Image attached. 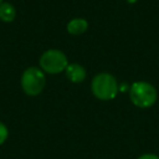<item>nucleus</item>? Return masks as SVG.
Segmentation results:
<instances>
[{
    "instance_id": "39448f33",
    "label": "nucleus",
    "mask_w": 159,
    "mask_h": 159,
    "mask_svg": "<svg viewBox=\"0 0 159 159\" xmlns=\"http://www.w3.org/2000/svg\"><path fill=\"white\" fill-rule=\"evenodd\" d=\"M65 71L67 78L73 83H80L86 78V70L78 63H70Z\"/></svg>"
},
{
    "instance_id": "f03ea898",
    "label": "nucleus",
    "mask_w": 159,
    "mask_h": 159,
    "mask_svg": "<svg viewBox=\"0 0 159 159\" xmlns=\"http://www.w3.org/2000/svg\"><path fill=\"white\" fill-rule=\"evenodd\" d=\"M129 98L134 106L139 108H148L157 101V89L148 82H134L129 88Z\"/></svg>"
},
{
    "instance_id": "7ed1b4c3",
    "label": "nucleus",
    "mask_w": 159,
    "mask_h": 159,
    "mask_svg": "<svg viewBox=\"0 0 159 159\" xmlns=\"http://www.w3.org/2000/svg\"><path fill=\"white\" fill-rule=\"evenodd\" d=\"M21 88L27 96H37L42 92L46 84L43 71L39 67H29L22 72Z\"/></svg>"
},
{
    "instance_id": "9d476101",
    "label": "nucleus",
    "mask_w": 159,
    "mask_h": 159,
    "mask_svg": "<svg viewBox=\"0 0 159 159\" xmlns=\"http://www.w3.org/2000/svg\"><path fill=\"white\" fill-rule=\"evenodd\" d=\"M127 1H128V2H129V4H134V2H135V1H137V0H127Z\"/></svg>"
},
{
    "instance_id": "6e6552de",
    "label": "nucleus",
    "mask_w": 159,
    "mask_h": 159,
    "mask_svg": "<svg viewBox=\"0 0 159 159\" xmlns=\"http://www.w3.org/2000/svg\"><path fill=\"white\" fill-rule=\"evenodd\" d=\"M7 137H9V129H7V127L2 122H0V145L6 142Z\"/></svg>"
},
{
    "instance_id": "423d86ee",
    "label": "nucleus",
    "mask_w": 159,
    "mask_h": 159,
    "mask_svg": "<svg viewBox=\"0 0 159 159\" xmlns=\"http://www.w3.org/2000/svg\"><path fill=\"white\" fill-rule=\"evenodd\" d=\"M16 17V9L12 4L2 1L0 4V20L4 22H11Z\"/></svg>"
},
{
    "instance_id": "0eeeda50",
    "label": "nucleus",
    "mask_w": 159,
    "mask_h": 159,
    "mask_svg": "<svg viewBox=\"0 0 159 159\" xmlns=\"http://www.w3.org/2000/svg\"><path fill=\"white\" fill-rule=\"evenodd\" d=\"M88 27V22L84 19H73L67 24V31L71 35H81Z\"/></svg>"
},
{
    "instance_id": "1a4fd4ad",
    "label": "nucleus",
    "mask_w": 159,
    "mask_h": 159,
    "mask_svg": "<svg viewBox=\"0 0 159 159\" xmlns=\"http://www.w3.org/2000/svg\"><path fill=\"white\" fill-rule=\"evenodd\" d=\"M138 159H159V157L155 154H143Z\"/></svg>"
},
{
    "instance_id": "f257e3e1",
    "label": "nucleus",
    "mask_w": 159,
    "mask_h": 159,
    "mask_svg": "<svg viewBox=\"0 0 159 159\" xmlns=\"http://www.w3.org/2000/svg\"><path fill=\"white\" fill-rule=\"evenodd\" d=\"M92 93L102 101L113 99L118 93V83L117 80L109 73H98L93 77L91 83Z\"/></svg>"
},
{
    "instance_id": "9b49d317",
    "label": "nucleus",
    "mask_w": 159,
    "mask_h": 159,
    "mask_svg": "<svg viewBox=\"0 0 159 159\" xmlns=\"http://www.w3.org/2000/svg\"><path fill=\"white\" fill-rule=\"evenodd\" d=\"M2 1H4V0H0V4H1V2H2Z\"/></svg>"
},
{
    "instance_id": "20e7f679",
    "label": "nucleus",
    "mask_w": 159,
    "mask_h": 159,
    "mask_svg": "<svg viewBox=\"0 0 159 159\" xmlns=\"http://www.w3.org/2000/svg\"><path fill=\"white\" fill-rule=\"evenodd\" d=\"M68 66V61L66 55L60 50H47L40 57V67L43 72L56 75L66 70Z\"/></svg>"
}]
</instances>
